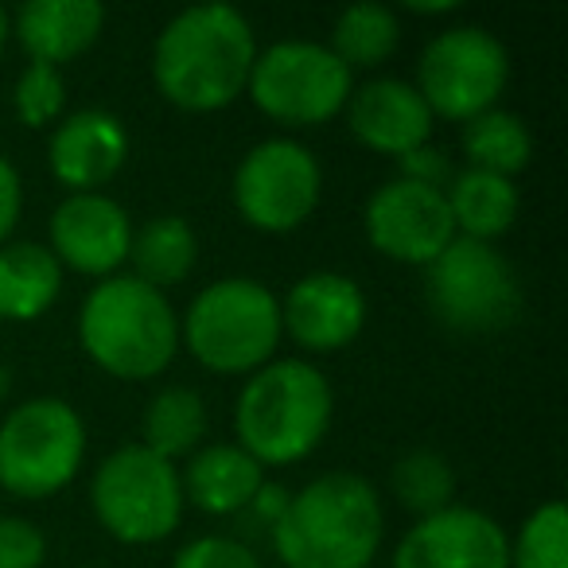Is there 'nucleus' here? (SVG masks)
Returning a JSON list of instances; mask_svg holds the SVG:
<instances>
[{"mask_svg": "<svg viewBox=\"0 0 568 568\" xmlns=\"http://www.w3.org/2000/svg\"><path fill=\"white\" fill-rule=\"evenodd\" d=\"M257 32L234 4H191L152 43V82L183 113H219L250 87Z\"/></svg>", "mask_w": 568, "mask_h": 568, "instance_id": "1", "label": "nucleus"}, {"mask_svg": "<svg viewBox=\"0 0 568 568\" xmlns=\"http://www.w3.org/2000/svg\"><path fill=\"white\" fill-rule=\"evenodd\" d=\"M386 537L382 495L358 471H324L288 495L273 521L284 568H371Z\"/></svg>", "mask_w": 568, "mask_h": 568, "instance_id": "2", "label": "nucleus"}, {"mask_svg": "<svg viewBox=\"0 0 568 568\" xmlns=\"http://www.w3.org/2000/svg\"><path fill=\"white\" fill-rule=\"evenodd\" d=\"M335 389L308 358H273L245 378L234 402V436L261 467H293L327 440Z\"/></svg>", "mask_w": 568, "mask_h": 568, "instance_id": "3", "label": "nucleus"}, {"mask_svg": "<svg viewBox=\"0 0 568 568\" xmlns=\"http://www.w3.org/2000/svg\"><path fill=\"white\" fill-rule=\"evenodd\" d=\"M74 332L82 355L118 382H152L180 355V312L133 273L94 281Z\"/></svg>", "mask_w": 568, "mask_h": 568, "instance_id": "4", "label": "nucleus"}, {"mask_svg": "<svg viewBox=\"0 0 568 568\" xmlns=\"http://www.w3.org/2000/svg\"><path fill=\"white\" fill-rule=\"evenodd\" d=\"M281 343V296L253 276L211 281L180 316V347L211 374L250 378L273 363Z\"/></svg>", "mask_w": 568, "mask_h": 568, "instance_id": "5", "label": "nucleus"}, {"mask_svg": "<svg viewBox=\"0 0 568 568\" xmlns=\"http://www.w3.org/2000/svg\"><path fill=\"white\" fill-rule=\"evenodd\" d=\"M87 452V420L67 397H28L0 420V490L20 503L63 495L79 479Z\"/></svg>", "mask_w": 568, "mask_h": 568, "instance_id": "6", "label": "nucleus"}, {"mask_svg": "<svg viewBox=\"0 0 568 568\" xmlns=\"http://www.w3.org/2000/svg\"><path fill=\"white\" fill-rule=\"evenodd\" d=\"M90 510L121 545H160L183 526L180 464L149 452L141 440L113 448L90 475Z\"/></svg>", "mask_w": 568, "mask_h": 568, "instance_id": "7", "label": "nucleus"}, {"mask_svg": "<svg viewBox=\"0 0 568 568\" xmlns=\"http://www.w3.org/2000/svg\"><path fill=\"white\" fill-rule=\"evenodd\" d=\"M351 90L355 74L335 59L327 43L276 40L257 51L245 94L276 125L316 129L343 118Z\"/></svg>", "mask_w": 568, "mask_h": 568, "instance_id": "8", "label": "nucleus"}, {"mask_svg": "<svg viewBox=\"0 0 568 568\" xmlns=\"http://www.w3.org/2000/svg\"><path fill=\"white\" fill-rule=\"evenodd\" d=\"M417 94L436 121L467 125L495 110L510 87V51L490 28L456 24L436 32L417 59Z\"/></svg>", "mask_w": 568, "mask_h": 568, "instance_id": "9", "label": "nucleus"}, {"mask_svg": "<svg viewBox=\"0 0 568 568\" xmlns=\"http://www.w3.org/2000/svg\"><path fill=\"white\" fill-rule=\"evenodd\" d=\"M425 296L433 316L464 335L503 332L521 312L518 268L503 250L471 237H456L425 268Z\"/></svg>", "mask_w": 568, "mask_h": 568, "instance_id": "10", "label": "nucleus"}, {"mask_svg": "<svg viewBox=\"0 0 568 568\" xmlns=\"http://www.w3.org/2000/svg\"><path fill=\"white\" fill-rule=\"evenodd\" d=\"M230 199L245 226L261 234H293L320 211L324 168L296 136H265L237 160Z\"/></svg>", "mask_w": 568, "mask_h": 568, "instance_id": "11", "label": "nucleus"}, {"mask_svg": "<svg viewBox=\"0 0 568 568\" xmlns=\"http://www.w3.org/2000/svg\"><path fill=\"white\" fill-rule=\"evenodd\" d=\"M363 234L374 253L417 268H428L456 242L444 191L402 180V175L371 191L363 206Z\"/></svg>", "mask_w": 568, "mask_h": 568, "instance_id": "12", "label": "nucleus"}, {"mask_svg": "<svg viewBox=\"0 0 568 568\" xmlns=\"http://www.w3.org/2000/svg\"><path fill=\"white\" fill-rule=\"evenodd\" d=\"M389 568H510V534L479 506L452 503L405 529Z\"/></svg>", "mask_w": 568, "mask_h": 568, "instance_id": "13", "label": "nucleus"}, {"mask_svg": "<svg viewBox=\"0 0 568 568\" xmlns=\"http://www.w3.org/2000/svg\"><path fill=\"white\" fill-rule=\"evenodd\" d=\"M129 245H133V219L105 191L67 195L51 211L48 250L71 273L94 276V281L118 276L129 265Z\"/></svg>", "mask_w": 568, "mask_h": 568, "instance_id": "14", "label": "nucleus"}, {"mask_svg": "<svg viewBox=\"0 0 568 568\" xmlns=\"http://www.w3.org/2000/svg\"><path fill=\"white\" fill-rule=\"evenodd\" d=\"M363 284L335 268H312L281 296L284 339H293L304 355H335L351 347L366 327Z\"/></svg>", "mask_w": 568, "mask_h": 568, "instance_id": "15", "label": "nucleus"}, {"mask_svg": "<svg viewBox=\"0 0 568 568\" xmlns=\"http://www.w3.org/2000/svg\"><path fill=\"white\" fill-rule=\"evenodd\" d=\"M129 160V129L118 113L98 110H74L51 129L48 141V168L67 195L82 191H102Z\"/></svg>", "mask_w": 568, "mask_h": 568, "instance_id": "16", "label": "nucleus"}, {"mask_svg": "<svg viewBox=\"0 0 568 568\" xmlns=\"http://www.w3.org/2000/svg\"><path fill=\"white\" fill-rule=\"evenodd\" d=\"M343 118H347L351 136L363 149L394 160L428 144L436 129L433 110L417 94V87L409 79H394V74H382V79H371L351 90Z\"/></svg>", "mask_w": 568, "mask_h": 568, "instance_id": "17", "label": "nucleus"}, {"mask_svg": "<svg viewBox=\"0 0 568 568\" xmlns=\"http://www.w3.org/2000/svg\"><path fill=\"white\" fill-rule=\"evenodd\" d=\"M9 20L12 40L24 48L28 63L59 71L87 55L105 32V9L98 0H28Z\"/></svg>", "mask_w": 568, "mask_h": 568, "instance_id": "18", "label": "nucleus"}, {"mask_svg": "<svg viewBox=\"0 0 568 568\" xmlns=\"http://www.w3.org/2000/svg\"><path fill=\"white\" fill-rule=\"evenodd\" d=\"M183 503L211 518L250 510L257 490L265 487V467L237 444H203L180 467Z\"/></svg>", "mask_w": 568, "mask_h": 568, "instance_id": "19", "label": "nucleus"}, {"mask_svg": "<svg viewBox=\"0 0 568 568\" xmlns=\"http://www.w3.org/2000/svg\"><path fill=\"white\" fill-rule=\"evenodd\" d=\"M67 268L40 242L0 245V320L4 324H36L63 296Z\"/></svg>", "mask_w": 568, "mask_h": 568, "instance_id": "20", "label": "nucleus"}, {"mask_svg": "<svg viewBox=\"0 0 568 568\" xmlns=\"http://www.w3.org/2000/svg\"><path fill=\"white\" fill-rule=\"evenodd\" d=\"M444 199H448L456 237H471V242L487 245L510 234L521 211L518 183L495 172H479V168H464V172L452 175V183L444 187Z\"/></svg>", "mask_w": 568, "mask_h": 568, "instance_id": "21", "label": "nucleus"}, {"mask_svg": "<svg viewBox=\"0 0 568 568\" xmlns=\"http://www.w3.org/2000/svg\"><path fill=\"white\" fill-rule=\"evenodd\" d=\"M199 265V234L183 214H156L133 230L129 245V273L160 293L183 284Z\"/></svg>", "mask_w": 568, "mask_h": 568, "instance_id": "22", "label": "nucleus"}, {"mask_svg": "<svg viewBox=\"0 0 568 568\" xmlns=\"http://www.w3.org/2000/svg\"><path fill=\"white\" fill-rule=\"evenodd\" d=\"M206 428H211V413H206L203 394L191 386H164L144 409L141 444L164 456L168 464H180L203 448Z\"/></svg>", "mask_w": 568, "mask_h": 568, "instance_id": "23", "label": "nucleus"}, {"mask_svg": "<svg viewBox=\"0 0 568 568\" xmlns=\"http://www.w3.org/2000/svg\"><path fill=\"white\" fill-rule=\"evenodd\" d=\"M397 43H402V20H397V12L389 4L363 0V4H351V9H343L335 17L332 43L327 48L355 74V71H374L386 59H394Z\"/></svg>", "mask_w": 568, "mask_h": 568, "instance_id": "24", "label": "nucleus"}, {"mask_svg": "<svg viewBox=\"0 0 568 568\" xmlns=\"http://www.w3.org/2000/svg\"><path fill=\"white\" fill-rule=\"evenodd\" d=\"M464 156L467 168L514 180L534 160V133H529L526 118L495 105V110L479 113L464 125Z\"/></svg>", "mask_w": 568, "mask_h": 568, "instance_id": "25", "label": "nucleus"}, {"mask_svg": "<svg viewBox=\"0 0 568 568\" xmlns=\"http://www.w3.org/2000/svg\"><path fill=\"white\" fill-rule=\"evenodd\" d=\"M389 487H394V498L405 510L417 514V518H428V514L456 503L459 483H456V467H452V459L444 452L413 448L394 464Z\"/></svg>", "mask_w": 568, "mask_h": 568, "instance_id": "26", "label": "nucleus"}, {"mask_svg": "<svg viewBox=\"0 0 568 568\" xmlns=\"http://www.w3.org/2000/svg\"><path fill=\"white\" fill-rule=\"evenodd\" d=\"M510 568H568V510L560 498L521 518L510 537Z\"/></svg>", "mask_w": 568, "mask_h": 568, "instance_id": "27", "label": "nucleus"}, {"mask_svg": "<svg viewBox=\"0 0 568 568\" xmlns=\"http://www.w3.org/2000/svg\"><path fill=\"white\" fill-rule=\"evenodd\" d=\"M12 110L24 129H55L67 118L63 71L48 63H28L12 87Z\"/></svg>", "mask_w": 568, "mask_h": 568, "instance_id": "28", "label": "nucleus"}, {"mask_svg": "<svg viewBox=\"0 0 568 568\" xmlns=\"http://www.w3.org/2000/svg\"><path fill=\"white\" fill-rule=\"evenodd\" d=\"M172 568H261V560L237 537L206 534V537H191L172 557Z\"/></svg>", "mask_w": 568, "mask_h": 568, "instance_id": "29", "label": "nucleus"}, {"mask_svg": "<svg viewBox=\"0 0 568 568\" xmlns=\"http://www.w3.org/2000/svg\"><path fill=\"white\" fill-rule=\"evenodd\" d=\"M48 537L32 518L0 514V568H43Z\"/></svg>", "mask_w": 568, "mask_h": 568, "instance_id": "30", "label": "nucleus"}, {"mask_svg": "<svg viewBox=\"0 0 568 568\" xmlns=\"http://www.w3.org/2000/svg\"><path fill=\"white\" fill-rule=\"evenodd\" d=\"M397 175H402V180H413V183H425V187L444 191L456 172H452V160L444 156L433 141H428V144H420V149H413L409 156L397 160Z\"/></svg>", "mask_w": 568, "mask_h": 568, "instance_id": "31", "label": "nucleus"}, {"mask_svg": "<svg viewBox=\"0 0 568 568\" xmlns=\"http://www.w3.org/2000/svg\"><path fill=\"white\" fill-rule=\"evenodd\" d=\"M20 214H24V180L9 156H0V245L12 242Z\"/></svg>", "mask_w": 568, "mask_h": 568, "instance_id": "32", "label": "nucleus"}, {"mask_svg": "<svg viewBox=\"0 0 568 568\" xmlns=\"http://www.w3.org/2000/svg\"><path fill=\"white\" fill-rule=\"evenodd\" d=\"M288 495H293V490H284V487H276V483H268V479H265V487L257 490V498L250 503V510L257 514V518L265 521L268 529H273V521L281 518L284 506H288Z\"/></svg>", "mask_w": 568, "mask_h": 568, "instance_id": "33", "label": "nucleus"}, {"mask_svg": "<svg viewBox=\"0 0 568 568\" xmlns=\"http://www.w3.org/2000/svg\"><path fill=\"white\" fill-rule=\"evenodd\" d=\"M456 9H459L456 0H436V4H413L409 0L413 17H448V12H456Z\"/></svg>", "mask_w": 568, "mask_h": 568, "instance_id": "34", "label": "nucleus"}, {"mask_svg": "<svg viewBox=\"0 0 568 568\" xmlns=\"http://www.w3.org/2000/svg\"><path fill=\"white\" fill-rule=\"evenodd\" d=\"M9 40H12V20H9V12H4V4H0V55H4Z\"/></svg>", "mask_w": 568, "mask_h": 568, "instance_id": "35", "label": "nucleus"}]
</instances>
